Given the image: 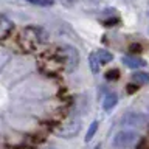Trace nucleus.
Masks as SVG:
<instances>
[{"label": "nucleus", "instance_id": "3", "mask_svg": "<svg viewBox=\"0 0 149 149\" xmlns=\"http://www.w3.org/2000/svg\"><path fill=\"white\" fill-rule=\"evenodd\" d=\"M79 130H81V120L78 116H72L61 124V127L58 129V135L61 138H73L74 135L79 134Z\"/></svg>", "mask_w": 149, "mask_h": 149}, {"label": "nucleus", "instance_id": "14", "mask_svg": "<svg viewBox=\"0 0 149 149\" xmlns=\"http://www.w3.org/2000/svg\"><path fill=\"white\" fill-rule=\"evenodd\" d=\"M93 149H101V148H100V144H96V146H95V148H93Z\"/></svg>", "mask_w": 149, "mask_h": 149}, {"label": "nucleus", "instance_id": "6", "mask_svg": "<svg viewBox=\"0 0 149 149\" xmlns=\"http://www.w3.org/2000/svg\"><path fill=\"white\" fill-rule=\"evenodd\" d=\"M132 82L137 84V86L149 84V73L148 72H135L132 74Z\"/></svg>", "mask_w": 149, "mask_h": 149}, {"label": "nucleus", "instance_id": "16", "mask_svg": "<svg viewBox=\"0 0 149 149\" xmlns=\"http://www.w3.org/2000/svg\"><path fill=\"white\" fill-rule=\"evenodd\" d=\"M47 149H54V148H47Z\"/></svg>", "mask_w": 149, "mask_h": 149}, {"label": "nucleus", "instance_id": "13", "mask_svg": "<svg viewBox=\"0 0 149 149\" xmlns=\"http://www.w3.org/2000/svg\"><path fill=\"white\" fill-rule=\"evenodd\" d=\"M129 48H130L132 53H140V51H141V47H140V45H130Z\"/></svg>", "mask_w": 149, "mask_h": 149}, {"label": "nucleus", "instance_id": "12", "mask_svg": "<svg viewBox=\"0 0 149 149\" xmlns=\"http://www.w3.org/2000/svg\"><path fill=\"white\" fill-rule=\"evenodd\" d=\"M106 79L107 81H116V79H120V72L116 68L109 70V72L106 73Z\"/></svg>", "mask_w": 149, "mask_h": 149}, {"label": "nucleus", "instance_id": "4", "mask_svg": "<svg viewBox=\"0 0 149 149\" xmlns=\"http://www.w3.org/2000/svg\"><path fill=\"white\" fill-rule=\"evenodd\" d=\"M121 123L123 126H129V127H143L148 123V118L140 112H127L121 116Z\"/></svg>", "mask_w": 149, "mask_h": 149}, {"label": "nucleus", "instance_id": "5", "mask_svg": "<svg viewBox=\"0 0 149 149\" xmlns=\"http://www.w3.org/2000/svg\"><path fill=\"white\" fill-rule=\"evenodd\" d=\"M123 64L129 68H143L146 62L141 58H137V56H123Z\"/></svg>", "mask_w": 149, "mask_h": 149}, {"label": "nucleus", "instance_id": "1", "mask_svg": "<svg viewBox=\"0 0 149 149\" xmlns=\"http://www.w3.org/2000/svg\"><path fill=\"white\" fill-rule=\"evenodd\" d=\"M58 53L61 56V59H62V62L65 64V70H67V72H73V70L78 67L79 53H78V50L74 48V47L64 44V45L59 47Z\"/></svg>", "mask_w": 149, "mask_h": 149}, {"label": "nucleus", "instance_id": "11", "mask_svg": "<svg viewBox=\"0 0 149 149\" xmlns=\"http://www.w3.org/2000/svg\"><path fill=\"white\" fill-rule=\"evenodd\" d=\"M31 5H37V6H51L54 5V0H26Z\"/></svg>", "mask_w": 149, "mask_h": 149}, {"label": "nucleus", "instance_id": "7", "mask_svg": "<svg viewBox=\"0 0 149 149\" xmlns=\"http://www.w3.org/2000/svg\"><path fill=\"white\" fill-rule=\"evenodd\" d=\"M116 104H118V96H116L115 93H109V95L104 98V101H102V109L112 110Z\"/></svg>", "mask_w": 149, "mask_h": 149}, {"label": "nucleus", "instance_id": "9", "mask_svg": "<svg viewBox=\"0 0 149 149\" xmlns=\"http://www.w3.org/2000/svg\"><path fill=\"white\" fill-rule=\"evenodd\" d=\"M96 130H98V121H92V124L88 126V129H87V135H86V143H88L90 140L95 137V134H96Z\"/></svg>", "mask_w": 149, "mask_h": 149}, {"label": "nucleus", "instance_id": "8", "mask_svg": "<svg viewBox=\"0 0 149 149\" xmlns=\"http://www.w3.org/2000/svg\"><path fill=\"white\" fill-rule=\"evenodd\" d=\"M95 54H96V59H98V62H100V65H106V64H109L110 61L113 59L112 53L107 51V50H98Z\"/></svg>", "mask_w": 149, "mask_h": 149}, {"label": "nucleus", "instance_id": "15", "mask_svg": "<svg viewBox=\"0 0 149 149\" xmlns=\"http://www.w3.org/2000/svg\"><path fill=\"white\" fill-rule=\"evenodd\" d=\"M148 14H149V3H148Z\"/></svg>", "mask_w": 149, "mask_h": 149}, {"label": "nucleus", "instance_id": "10", "mask_svg": "<svg viewBox=\"0 0 149 149\" xmlns=\"http://www.w3.org/2000/svg\"><path fill=\"white\" fill-rule=\"evenodd\" d=\"M88 65H90V70L93 73L100 72V62H98L95 53H90V56H88Z\"/></svg>", "mask_w": 149, "mask_h": 149}, {"label": "nucleus", "instance_id": "2", "mask_svg": "<svg viewBox=\"0 0 149 149\" xmlns=\"http://www.w3.org/2000/svg\"><path fill=\"white\" fill-rule=\"evenodd\" d=\"M138 141V134L135 130H120L115 134L112 144L116 149H127L130 146H134Z\"/></svg>", "mask_w": 149, "mask_h": 149}]
</instances>
